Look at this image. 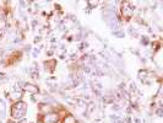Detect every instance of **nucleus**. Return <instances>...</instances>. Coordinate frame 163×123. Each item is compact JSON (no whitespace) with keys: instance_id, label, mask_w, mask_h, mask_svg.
Here are the masks:
<instances>
[{"instance_id":"4","label":"nucleus","mask_w":163,"mask_h":123,"mask_svg":"<svg viewBox=\"0 0 163 123\" xmlns=\"http://www.w3.org/2000/svg\"><path fill=\"white\" fill-rule=\"evenodd\" d=\"M23 90H25V91H28V92H32V94L38 92V87H37L36 85H32V84H30V83L23 84Z\"/></svg>"},{"instance_id":"1","label":"nucleus","mask_w":163,"mask_h":123,"mask_svg":"<svg viewBox=\"0 0 163 123\" xmlns=\"http://www.w3.org/2000/svg\"><path fill=\"white\" fill-rule=\"evenodd\" d=\"M27 112V105L25 102H17L12 106L11 108V117L16 121H21L25 118V114Z\"/></svg>"},{"instance_id":"6","label":"nucleus","mask_w":163,"mask_h":123,"mask_svg":"<svg viewBox=\"0 0 163 123\" xmlns=\"http://www.w3.org/2000/svg\"><path fill=\"white\" fill-rule=\"evenodd\" d=\"M88 4H89V5H93V6H96L98 3H97V1H88Z\"/></svg>"},{"instance_id":"3","label":"nucleus","mask_w":163,"mask_h":123,"mask_svg":"<svg viewBox=\"0 0 163 123\" xmlns=\"http://www.w3.org/2000/svg\"><path fill=\"white\" fill-rule=\"evenodd\" d=\"M59 121V116L56 113H48L44 116V122L45 123H56Z\"/></svg>"},{"instance_id":"5","label":"nucleus","mask_w":163,"mask_h":123,"mask_svg":"<svg viewBox=\"0 0 163 123\" xmlns=\"http://www.w3.org/2000/svg\"><path fill=\"white\" fill-rule=\"evenodd\" d=\"M64 123H76V121H75V117H72V116H68L66 118H65Z\"/></svg>"},{"instance_id":"2","label":"nucleus","mask_w":163,"mask_h":123,"mask_svg":"<svg viewBox=\"0 0 163 123\" xmlns=\"http://www.w3.org/2000/svg\"><path fill=\"white\" fill-rule=\"evenodd\" d=\"M123 16L126 19V20H129V19H131V16H133V14H134V9L131 6H129V3H125L124 4V6H123Z\"/></svg>"}]
</instances>
